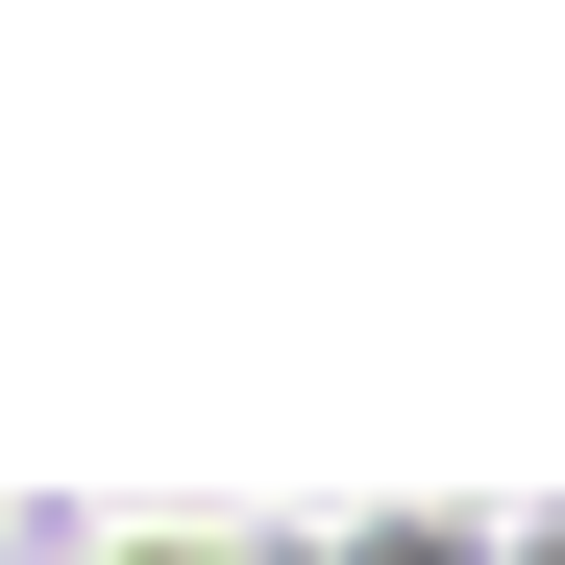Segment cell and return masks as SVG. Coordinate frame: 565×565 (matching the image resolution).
Returning a JSON list of instances; mask_svg holds the SVG:
<instances>
[{
  "mask_svg": "<svg viewBox=\"0 0 565 565\" xmlns=\"http://www.w3.org/2000/svg\"><path fill=\"white\" fill-rule=\"evenodd\" d=\"M296 565H492L467 492H394V516H296Z\"/></svg>",
  "mask_w": 565,
  "mask_h": 565,
  "instance_id": "1",
  "label": "cell"
},
{
  "mask_svg": "<svg viewBox=\"0 0 565 565\" xmlns=\"http://www.w3.org/2000/svg\"><path fill=\"white\" fill-rule=\"evenodd\" d=\"M74 565H296V516H99Z\"/></svg>",
  "mask_w": 565,
  "mask_h": 565,
  "instance_id": "2",
  "label": "cell"
},
{
  "mask_svg": "<svg viewBox=\"0 0 565 565\" xmlns=\"http://www.w3.org/2000/svg\"><path fill=\"white\" fill-rule=\"evenodd\" d=\"M492 565H565V492H541V516H492Z\"/></svg>",
  "mask_w": 565,
  "mask_h": 565,
  "instance_id": "3",
  "label": "cell"
}]
</instances>
